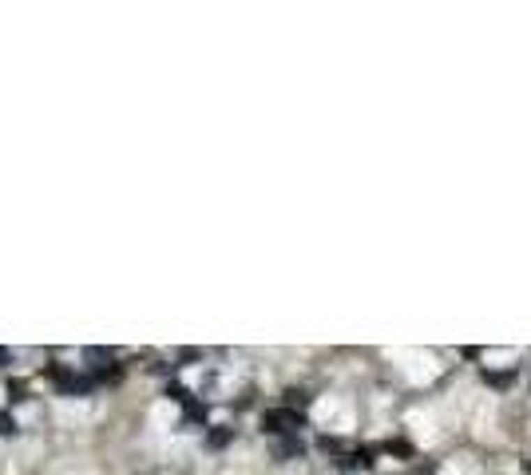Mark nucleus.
I'll list each match as a JSON object with an SVG mask.
<instances>
[{"label":"nucleus","instance_id":"1","mask_svg":"<svg viewBox=\"0 0 531 475\" xmlns=\"http://www.w3.org/2000/svg\"><path fill=\"white\" fill-rule=\"evenodd\" d=\"M0 432H4V436H8V432H16V428H13V416H0Z\"/></svg>","mask_w":531,"mask_h":475}]
</instances>
